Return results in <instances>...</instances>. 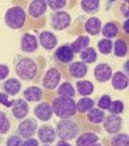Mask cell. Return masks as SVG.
I'll list each match as a JSON object with an SVG mask.
<instances>
[{
    "instance_id": "d6a6232c",
    "label": "cell",
    "mask_w": 129,
    "mask_h": 146,
    "mask_svg": "<svg viewBox=\"0 0 129 146\" xmlns=\"http://www.w3.org/2000/svg\"><path fill=\"white\" fill-rule=\"evenodd\" d=\"M11 129V120L9 116L4 111H0V136L7 134Z\"/></svg>"
},
{
    "instance_id": "52a82bcc",
    "label": "cell",
    "mask_w": 129,
    "mask_h": 146,
    "mask_svg": "<svg viewBox=\"0 0 129 146\" xmlns=\"http://www.w3.org/2000/svg\"><path fill=\"white\" fill-rule=\"evenodd\" d=\"M61 78H62V72L59 71L58 67H50L48 71L45 72L44 78H42V87L45 90H49V91H53L59 86L61 83Z\"/></svg>"
},
{
    "instance_id": "8992f818",
    "label": "cell",
    "mask_w": 129,
    "mask_h": 146,
    "mask_svg": "<svg viewBox=\"0 0 129 146\" xmlns=\"http://www.w3.org/2000/svg\"><path fill=\"white\" fill-rule=\"evenodd\" d=\"M37 129H38L37 120L34 117H27V119L21 120L19 122V125L16 128V134H19L21 138L27 139L33 137L37 133Z\"/></svg>"
},
{
    "instance_id": "484cf974",
    "label": "cell",
    "mask_w": 129,
    "mask_h": 146,
    "mask_svg": "<svg viewBox=\"0 0 129 146\" xmlns=\"http://www.w3.org/2000/svg\"><path fill=\"white\" fill-rule=\"evenodd\" d=\"M100 33L107 40H112V38H115L119 34V25L116 23H113V21H109V23H107V24H104L102 27V32Z\"/></svg>"
},
{
    "instance_id": "30bf717a",
    "label": "cell",
    "mask_w": 129,
    "mask_h": 146,
    "mask_svg": "<svg viewBox=\"0 0 129 146\" xmlns=\"http://www.w3.org/2000/svg\"><path fill=\"white\" fill-rule=\"evenodd\" d=\"M11 112H12V116H13L15 120L21 121V120L27 119V116L29 115V106L23 98H19L13 102Z\"/></svg>"
},
{
    "instance_id": "7402d4cb",
    "label": "cell",
    "mask_w": 129,
    "mask_h": 146,
    "mask_svg": "<svg viewBox=\"0 0 129 146\" xmlns=\"http://www.w3.org/2000/svg\"><path fill=\"white\" fill-rule=\"evenodd\" d=\"M99 141L98 133L94 132H86L82 133L78 138L75 139V146H91Z\"/></svg>"
},
{
    "instance_id": "ab89813d",
    "label": "cell",
    "mask_w": 129,
    "mask_h": 146,
    "mask_svg": "<svg viewBox=\"0 0 129 146\" xmlns=\"http://www.w3.org/2000/svg\"><path fill=\"white\" fill-rule=\"evenodd\" d=\"M8 75H9V67L7 65H0V80L7 79Z\"/></svg>"
},
{
    "instance_id": "8fae6325",
    "label": "cell",
    "mask_w": 129,
    "mask_h": 146,
    "mask_svg": "<svg viewBox=\"0 0 129 146\" xmlns=\"http://www.w3.org/2000/svg\"><path fill=\"white\" fill-rule=\"evenodd\" d=\"M20 49L24 54H31L38 49V40L34 34L24 33L20 40Z\"/></svg>"
},
{
    "instance_id": "3957f363",
    "label": "cell",
    "mask_w": 129,
    "mask_h": 146,
    "mask_svg": "<svg viewBox=\"0 0 129 146\" xmlns=\"http://www.w3.org/2000/svg\"><path fill=\"white\" fill-rule=\"evenodd\" d=\"M51 109H53V115L58 116L59 119H71L76 113L75 109V102L74 99L67 98H54L51 102Z\"/></svg>"
},
{
    "instance_id": "5b68a950",
    "label": "cell",
    "mask_w": 129,
    "mask_h": 146,
    "mask_svg": "<svg viewBox=\"0 0 129 146\" xmlns=\"http://www.w3.org/2000/svg\"><path fill=\"white\" fill-rule=\"evenodd\" d=\"M75 54L72 53L70 44H63L59 48L55 49L53 53V62L58 66H67L71 62H74Z\"/></svg>"
},
{
    "instance_id": "7bdbcfd3",
    "label": "cell",
    "mask_w": 129,
    "mask_h": 146,
    "mask_svg": "<svg viewBox=\"0 0 129 146\" xmlns=\"http://www.w3.org/2000/svg\"><path fill=\"white\" fill-rule=\"evenodd\" d=\"M55 146H71V145H70V143H68L67 141H62V139H59Z\"/></svg>"
},
{
    "instance_id": "e0dca14e",
    "label": "cell",
    "mask_w": 129,
    "mask_h": 146,
    "mask_svg": "<svg viewBox=\"0 0 129 146\" xmlns=\"http://www.w3.org/2000/svg\"><path fill=\"white\" fill-rule=\"evenodd\" d=\"M0 87H1V90H3V92L5 95L16 96L20 94L23 84H21V82L19 79L9 78V79H5V82H3V84L0 86Z\"/></svg>"
},
{
    "instance_id": "d4e9b609",
    "label": "cell",
    "mask_w": 129,
    "mask_h": 146,
    "mask_svg": "<svg viewBox=\"0 0 129 146\" xmlns=\"http://www.w3.org/2000/svg\"><path fill=\"white\" fill-rule=\"evenodd\" d=\"M90 45V37L88 36H79L76 40L72 42L70 46H71V50L74 54H80L84 49L88 48Z\"/></svg>"
},
{
    "instance_id": "6da1fadb",
    "label": "cell",
    "mask_w": 129,
    "mask_h": 146,
    "mask_svg": "<svg viewBox=\"0 0 129 146\" xmlns=\"http://www.w3.org/2000/svg\"><path fill=\"white\" fill-rule=\"evenodd\" d=\"M15 74L20 80L36 83L41 79L44 70V59L41 57H29L25 54H16L13 58Z\"/></svg>"
},
{
    "instance_id": "83f0119b",
    "label": "cell",
    "mask_w": 129,
    "mask_h": 146,
    "mask_svg": "<svg viewBox=\"0 0 129 146\" xmlns=\"http://www.w3.org/2000/svg\"><path fill=\"white\" fill-rule=\"evenodd\" d=\"M92 108H95V102L90 98H82L75 103V109L79 113H87Z\"/></svg>"
},
{
    "instance_id": "7c38bea8",
    "label": "cell",
    "mask_w": 129,
    "mask_h": 146,
    "mask_svg": "<svg viewBox=\"0 0 129 146\" xmlns=\"http://www.w3.org/2000/svg\"><path fill=\"white\" fill-rule=\"evenodd\" d=\"M57 44H58V38L54 33L48 32V31L40 32V34H38V45H41L42 49L51 51L55 49Z\"/></svg>"
},
{
    "instance_id": "ac0fdd59",
    "label": "cell",
    "mask_w": 129,
    "mask_h": 146,
    "mask_svg": "<svg viewBox=\"0 0 129 146\" xmlns=\"http://www.w3.org/2000/svg\"><path fill=\"white\" fill-rule=\"evenodd\" d=\"M112 68L111 66L107 65V63H99L95 68H94V76L98 82L100 83H105V82H108L109 79L112 78Z\"/></svg>"
},
{
    "instance_id": "e575fe53",
    "label": "cell",
    "mask_w": 129,
    "mask_h": 146,
    "mask_svg": "<svg viewBox=\"0 0 129 146\" xmlns=\"http://www.w3.org/2000/svg\"><path fill=\"white\" fill-rule=\"evenodd\" d=\"M111 103H112V99L109 95H103L98 99L95 102V106H98L99 109H102V111H108L109 106H111Z\"/></svg>"
},
{
    "instance_id": "836d02e7",
    "label": "cell",
    "mask_w": 129,
    "mask_h": 146,
    "mask_svg": "<svg viewBox=\"0 0 129 146\" xmlns=\"http://www.w3.org/2000/svg\"><path fill=\"white\" fill-rule=\"evenodd\" d=\"M112 46H113V41L112 40H107L103 38L98 42V50L102 53L103 55H108L112 53Z\"/></svg>"
},
{
    "instance_id": "7a4b0ae2",
    "label": "cell",
    "mask_w": 129,
    "mask_h": 146,
    "mask_svg": "<svg viewBox=\"0 0 129 146\" xmlns=\"http://www.w3.org/2000/svg\"><path fill=\"white\" fill-rule=\"evenodd\" d=\"M55 134L62 141H71L76 139L82 134V125L74 117L71 119H62L55 124Z\"/></svg>"
},
{
    "instance_id": "f1b7e54d",
    "label": "cell",
    "mask_w": 129,
    "mask_h": 146,
    "mask_svg": "<svg viewBox=\"0 0 129 146\" xmlns=\"http://www.w3.org/2000/svg\"><path fill=\"white\" fill-rule=\"evenodd\" d=\"M86 117H87V121L91 122V124H102V121L104 120L105 115H104V111H102V109L92 108L91 111L87 112Z\"/></svg>"
},
{
    "instance_id": "60d3db41",
    "label": "cell",
    "mask_w": 129,
    "mask_h": 146,
    "mask_svg": "<svg viewBox=\"0 0 129 146\" xmlns=\"http://www.w3.org/2000/svg\"><path fill=\"white\" fill-rule=\"evenodd\" d=\"M23 146H40V142L34 137H31V138H27L23 141Z\"/></svg>"
},
{
    "instance_id": "9a60e30c",
    "label": "cell",
    "mask_w": 129,
    "mask_h": 146,
    "mask_svg": "<svg viewBox=\"0 0 129 146\" xmlns=\"http://www.w3.org/2000/svg\"><path fill=\"white\" fill-rule=\"evenodd\" d=\"M68 76L72 79H82L88 74V67L83 62H71L67 67Z\"/></svg>"
},
{
    "instance_id": "603a6c76",
    "label": "cell",
    "mask_w": 129,
    "mask_h": 146,
    "mask_svg": "<svg viewBox=\"0 0 129 146\" xmlns=\"http://www.w3.org/2000/svg\"><path fill=\"white\" fill-rule=\"evenodd\" d=\"M94 90H95L94 83L90 80H78L75 83V91L82 95V98H88L94 92Z\"/></svg>"
},
{
    "instance_id": "d6986e66",
    "label": "cell",
    "mask_w": 129,
    "mask_h": 146,
    "mask_svg": "<svg viewBox=\"0 0 129 146\" xmlns=\"http://www.w3.org/2000/svg\"><path fill=\"white\" fill-rule=\"evenodd\" d=\"M44 98V92L37 86H32L24 90L23 92V99L27 103H40L41 99Z\"/></svg>"
},
{
    "instance_id": "1f68e13d",
    "label": "cell",
    "mask_w": 129,
    "mask_h": 146,
    "mask_svg": "<svg viewBox=\"0 0 129 146\" xmlns=\"http://www.w3.org/2000/svg\"><path fill=\"white\" fill-rule=\"evenodd\" d=\"M111 146H129L128 133H117L111 138Z\"/></svg>"
},
{
    "instance_id": "7dc6e473",
    "label": "cell",
    "mask_w": 129,
    "mask_h": 146,
    "mask_svg": "<svg viewBox=\"0 0 129 146\" xmlns=\"http://www.w3.org/2000/svg\"><path fill=\"white\" fill-rule=\"evenodd\" d=\"M42 146H51V145H42Z\"/></svg>"
},
{
    "instance_id": "277c9868",
    "label": "cell",
    "mask_w": 129,
    "mask_h": 146,
    "mask_svg": "<svg viewBox=\"0 0 129 146\" xmlns=\"http://www.w3.org/2000/svg\"><path fill=\"white\" fill-rule=\"evenodd\" d=\"M4 23L9 29L20 31L24 28L25 23H27V13L20 5L11 7L4 15Z\"/></svg>"
},
{
    "instance_id": "8d00e7d4",
    "label": "cell",
    "mask_w": 129,
    "mask_h": 146,
    "mask_svg": "<svg viewBox=\"0 0 129 146\" xmlns=\"http://www.w3.org/2000/svg\"><path fill=\"white\" fill-rule=\"evenodd\" d=\"M124 103L121 100H115V102L111 103V106H109L108 111L111 115H120V113L124 112Z\"/></svg>"
},
{
    "instance_id": "9c48e42d",
    "label": "cell",
    "mask_w": 129,
    "mask_h": 146,
    "mask_svg": "<svg viewBox=\"0 0 129 146\" xmlns=\"http://www.w3.org/2000/svg\"><path fill=\"white\" fill-rule=\"evenodd\" d=\"M103 128L108 134H117L122 128V119L120 115H107L102 121Z\"/></svg>"
},
{
    "instance_id": "74e56055",
    "label": "cell",
    "mask_w": 129,
    "mask_h": 146,
    "mask_svg": "<svg viewBox=\"0 0 129 146\" xmlns=\"http://www.w3.org/2000/svg\"><path fill=\"white\" fill-rule=\"evenodd\" d=\"M5 146H23V138L15 133L5 139Z\"/></svg>"
},
{
    "instance_id": "cb8c5ba5",
    "label": "cell",
    "mask_w": 129,
    "mask_h": 146,
    "mask_svg": "<svg viewBox=\"0 0 129 146\" xmlns=\"http://www.w3.org/2000/svg\"><path fill=\"white\" fill-rule=\"evenodd\" d=\"M57 95H58V98L74 99L75 95H76V91H75V87L70 82H64V83H62V84L58 87Z\"/></svg>"
},
{
    "instance_id": "ee69618b",
    "label": "cell",
    "mask_w": 129,
    "mask_h": 146,
    "mask_svg": "<svg viewBox=\"0 0 129 146\" xmlns=\"http://www.w3.org/2000/svg\"><path fill=\"white\" fill-rule=\"evenodd\" d=\"M122 28H124V32H125V33H129V29H128V20H124V23H122Z\"/></svg>"
},
{
    "instance_id": "bcb514c9",
    "label": "cell",
    "mask_w": 129,
    "mask_h": 146,
    "mask_svg": "<svg viewBox=\"0 0 129 146\" xmlns=\"http://www.w3.org/2000/svg\"><path fill=\"white\" fill-rule=\"evenodd\" d=\"M91 146H103L102 143H99V142H96V143H94V145H91Z\"/></svg>"
},
{
    "instance_id": "ffe728a7",
    "label": "cell",
    "mask_w": 129,
    "mask_h": 146,
    "mask_svg": "<svg viewBox=\"0 0 129 146\" xmlns=\"http://www.w3.org/2000/svg\"><path fill=\"white\" fill-rule=\"evenodd\" d=\"M102 21L99 17H88L87 20L84 21V31L86 33H88L90 36H98L100 32H102Z\"/></svg>"
},
{
    "instance_id": "f6af8a7d",
    "label": "cell",
    "mask_w": 129,
    "mask_h": 146,
    "mask_svg": "<svg viewBox=\"0 0 129 146\" xmlns=\"http://www.w3.org/2000/svg\"><path fill=\"white\" fill-rule=\"evenodd\" d=\"M128 65H129V63H128V61H126L125 65H124V70H125V72H124V74H125V75H128Z\"/></svg>"
},
{
    "instance_id": "4fadbf2b",
    "label": "cell",
    "mask_w": 129,
    "mask_h": 146,
    "mask_svg": "<svg viewBox=\"0 0 129 146\" xmlns=\"http://www.w3.org/2000/svg\"><path fill=\"white\" fill-rule=\"evenodd\" d=\"M33 115L36 119L46 122L51 119V116H53V109H51V106L49 103L40 102L37 106L33 108Z\"/></svg>"
},
{
    "instance_id": "2e32d148",
    "label": "cell",
    "mask_w": 129,
    "mask_h": 146,
    "mask_svg": "<svg viewBox=\"0 0 129 146\" xmlns=\"http://www.w3.org/2000/svg\"><path fill=\"white\" fill-rule=\"evenodd\" d=\"M46 9H48V4L45 0H34L29 3L28 13L32 19H40L46 13Z\"/></svg>"
},
{
    "instance_id": "4dcf8cb0",
    "label": "cell",
    "mask_w": 129,
    "mask_h": 146,
    "mask_svg": "<svg viewBox=\"0 0 129 146\" xmlns=\"http://www.w3.org/2000/svg\"><path fill=\"white\" fill-rule=\"evenodd\" d=\"M80 7L86 13H96L100 8V1H98V0H83V1H80Z\"/></svg>"
},
{
    "instance_id": "f35d334b",
    "label": "cell",
    "mask_w": 129,
    "mask_h": 146,
    "mask_svg": "<svg viewBox=\"0 0 129 146\" xmlns=\"http://www.w3.org/2000/svg\"><path fill=\"white\" fill-rule=\"evenodd\" d=\"M15 100H9L8 99V95H5L4 92H0V104L4 106L5 108H12Z\"/></svg>"
},
{
    "instance_id": "b9f144b4",
    "label": "cell",
    "mask_w": 129,
    "mask_h": 146,
    "mask_svg": "<svg viewBox=\"0 0 129 146\" xmlns=\"http://www.w3.org/2000/svg\"><path fill=\"white\" fill-rule=\"evenodd\" d=\"M122 16L125 17V20H128V3H121V7H120Z\"/></svg>"
},
{
    "instance_id": "ba28073f",
    "label": "cell",
    "mask_w": 129,
    "mask_h": 146,
    "mask_svg": "<svg viewBox=\"0 0 129 146\" xmlns=\"http://www.w3.org/2000/svg\"><path fill=\"white\" fill-rule=\"evenodd\" d=\"M71 24V16L64 12V11H59V12H53L50 16V27L54 31H64L67 29Z\"/></svg>"
},
{
    "instance_id": "5bb4252c",
    "label": "cell",
    "mask_w": 129,
    "mask_h": 146,
    "mask_svg": "<svg viewBox=\"0 0 129 146\" xmlns=\"http://www.w3.org/2000/svg\"><path fill=\"white\" fill-rule=\"evenodd\" d=\"M37 136H38V142H42L44 145H51L57 138L54 128H51L50 125H42L41 128H38Z\"/></svg>"
},
{
    "instance_id": "44dd1931",
    "label": "cell",
    "mask_w": 129,
    "mask_h": 146,
    "mask_svg": "<svg viewBox=\"0 0 129 146\" xmlns=\"http://www.w3.org/2000/svg\"><path fill=\"white\" fill-rule=\"evenodd\" d=\"M111 82H112V87L117 91H122V90L128 88L129 84L128 75H125L122 71H116L115 74H112Z\"/></svg>"
},
{
    "instance_id": "f546056e",
    "label": "cell",
    "mask_w": 129,
    "mask_h": 146,
    "mask_svg": "<svg viewBox=\"0 0 129 146\" xmlns=\"http://www.w3.org/2000/svg\"><path fill=\"white\" fill-rule=\"evenodd\" d=\"M79 55H80V62H83L86 65L94 63V62H96V59H98V51L94 48H90V46L87 49H84Z\"/></svg>"
},
{
    "instance_id": "d590c367",
    "label": "cell",
    "mask_w": 129,
    "mask_h": 146,
    "mask_svg": "<svg viewBox=\"0 0 129 146\" xmlns=\"http://www.w3.org/2000/svg\"><path fill=\"white\" fill-rule=\"evenodd\" d=\"M46 4L53 12H59L67 5V1L66 0H49L46 1Z\"/></svg>"
},
{
    "instance_id": "4316f807",
    "label": "cell",
    "mask_w": 129,
    "mask_h": 146,
    "mask_svg": "<svg viewBox=\"0 0 129 146\" xmlns=\"http://www.w3.org/2000/svg\"><path fill=\"white\" fill-rule=\"evenodd\" d=\"M112 53L117 58L126 57V55H128V44H126V41H124L122 38L116 40L112 46Z\"/></svg>"
}]
</instances>
